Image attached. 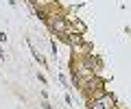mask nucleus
Returning a JSON list of instances; mask_svg holds the SVG:
<instances>
[{
	"mask_svg": "<svg viewBox=\"0 0 131 109\" xmlns=\"http://www.w3.org/2000/svg\"><path fill=\"white\" fill-rule=\"evenodd\" d=\"M70 42H72V44H81V37L74 33V35H70Z\"/></svg>",
	"mask_w": 131,
	"mask_h": 109,
	"instance_id": "7ed1b4c3",
	"label": "nucleus"
},
{
	"mask_svg": "<svg viewBox=\"0 0 131 109\" xmlns=\"http://www.w3.org/2000/svg\"><path fill=\"white\" fill-rule=\"evenodd\" d=\"M0 59H5V52H0Z\"/></svg>",
	"mask_w": 131,
	"mask_h": 109,
	"instance_id": "20e7f679",
	"label": "nucleus"
},
{
	"mask_svg": "<svg viewBox=\"0 0 131 109\" xmlns=\"http://www.w3.org/2000/svg\"><path fill=\"white\" fill-rule=\"evenodd\" d=\"M90 109H107V107L103 105V100H94V103L90 105Z\"/></svg>",
	"mask_w": 131,
	"mask_h": 109,
	"instance_id": "f03ea898",
	"label": "nucleus"
},
{
	"mask_svg": "<svg viewBox=\"0 0 131 109\" xmlns=\"http://www.w3.org/2000/svg\"><path fill=\"white\" fill-rule=\"evenodd\" d=\"M9 5H15V0H9Z\"/></svg>",
	"mask_w": 131,
	"mask_h": 109,
	"instance_id": "39448f33",
	"label": "nucleus"
},
{
	"mask_svg": "<svg viewBox=\"0 0 131 109\" xmlns=\"http://www.w3.org/2000/svg\"><path fill=\"white\" fill-rule=\"evenodd\" d=\"M50 29H52V31H63L66 24L61 22V20H50Z\"/></svg>",
	"mask_w": 131,
	"mask_h": 109,
	"instance_id": "f257e3e1",
	"label": "nucleus"
}]
</instances>
